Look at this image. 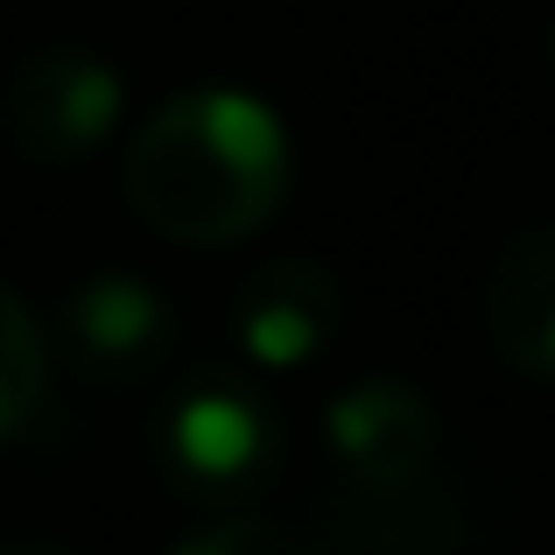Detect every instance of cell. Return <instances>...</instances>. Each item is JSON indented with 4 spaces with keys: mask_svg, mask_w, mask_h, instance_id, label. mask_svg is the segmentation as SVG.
Wrapping results in <instances>:
<instances>
[{
    "mask_svg": "<svg viewBox=\"0 0 555 555\" xmlns=\"http://www.w3.org/2000/svg\"><path fill=\"white\" fill-rule=\"evenodd\" d=\"M155 464L190 506L240 514L282 472V415L232 373H197L155 415Z\"/></svg>",
    "mask_w": 555,
    "mask_h": 555,
    "instance_id": "7a4b0ae2",
    "label": "cell"
},
{
    "mask_svg": "<svg viewBox=\"0 0 555 555\" xmlns=\"http://www.w3.org/2000/svg\"><path fill=\"white\" fill-rule=\"evenodd\" d=\"M169 555H317L302 542L296 528H282V520H254V514H218L211 528L183 534Z\"/></svg>",
    "mask_w": 555,
    "mask_h": 555,
    "instance_id": "9c48e42d",
    "label": "cell"
},
{
    "mask_svg": "<svg viewBox=\"0 0 555 555\" xmlns=\"http://www.w3.org/2000/svg\"><path fill=\"white\" fill-rule=\"evenodd\" d=\"M324 443L366 492H415L436 457V408L408 379H352L324 415Z\"/></svg>",
    "mask_w": 555,
    "mask_h": 555,
    "instance_id": "5b68a950",
    "label": "cell"
},
{
    "mask_svg": "<svg viewBox=\"0 0 555 555\" xmlns=\"http://www.w3.org/2000/svg\"><path fill=\"white\" fill-rule=\"evenodd\" d=\"M338 331V282L317 260H268L246 274V288L232 296V345L254 366H310Z\"/></svg>",
    "mask_w": 555,
    "mask_h": 555,
    "instance_id": "8992f818",
    "label": "cell"
},
{
    "mask_svg": "<svg viewBox=\"0 0 555 555\" xmlns=\"http://www.w3.org/2000/svg\"><path fill=\"white\" fill-rule=\"evenodd\" d=\"M0 555H70V548H56V542H0Z\"/></svg>",
    "mask_w": 555,
    "mask_h": 555,
    "instance_id": "30bf717a",
    "label": "cell"
},
{
    "mask_svg": "<svg viewBox=\"0 0 555 555\" xmlns=\"http://www.w3.org/2000/svg\"><path fill=\"white\" fill-rule=\"evenodd\" d=\"M50 338L70 373L127 387V379H149L169 359L177 317H169V302L141 274H85V282H70L56 296Z\"/></svg>",
    "mask_w": 555,
    "mask_h": 555,
    "instance_id": "277c9868",
    "label": "cell"
},
{
    "mask_svg": "<svg viewBox=\"0 0 555 555\" xmlns=\"http://www.w3.org/2000/svg\"><path fill=\"white\" fill-rule=\"evenodd\" d=\"M296 155L268 99L204 85L155 113L127 149V204L177 246H232L260 232L288 197Z\"/></svg>",
    "mask_w": 555,
    "mask_h": 555,
    "instance_id": "6da1fadb",
    "label": "cell"
},
{
    "mask_svg": "<svg viewBox=\"0 0 555 555\" xmlns=\"http://www.w3.org/2000/svg\"><path fill=\"white\" fill-rule=\"evenodd\" d=\"M486 338L528 379H555V225H520L492 254Z\"/></svg>",
    "mask_w": 555,
    "mask_h": 555,
    "instance_id": "52a82bcc",
    "label": "cell"
},
{
    "mask_svg": "<svg viewBox=\"0 0 555 555\" xmlns=\"http://www.w3.org/2000/svg\"><path fill=\"white\" fill-rule=\"evenodd\" d=\"M42 379H50V338H42L36 310L0 282V436L36 422Z\"/></svg>",
    "mask_w": 555,
    "mask_h": 555,
    "instance_id": "ba28073f",
    "label": "cell"
},
{
    "mask_svg": "<svg viewBox=\"0 0 555 555\" xmlns=\"http://www.w3.org/2000/svg\"><path fill=\"white\" fill-rule=\"evenodd\" d=\"M548 56H555V28H548Z\"/></svg>",
    "mask_w": 555,
    "mask_h": 555,
    "instance_id": "8fae6325",
    "label": "cell"
},
{
    "mask_svg": "<svg viewBox=\"0 0 555 555\" xmlns=\"http://www.w3.org/2000/svg\"><path fill=\"white\" fill-rule=\"evenodd\" d=\"M120 127V78L92 50H36L0 85V134L22 163H85Z\"/></svg>",
    "mask_w": 555,
    "mask_h": 555,
    "instance_id": "3957f363",
    "label": "cell"
}]
</instances>
